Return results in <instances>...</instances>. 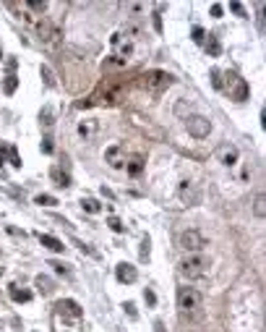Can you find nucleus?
I'll use <instances>...</instances> for the list:
<instances>
[{
    "mask_svg": "<svg viewBox=\"0 0 266 332\" xmlns=\"http://www.w3.org/2000/svg\"><path fill=\"white\" fill-rule=\"evenodd\" d=\"M178 272L183 275V278H188V280L204 278V275L209 272V259L204 254H188V256H183V259H180Z\"/></svg>",
    "mask_w": 266,
    "mask_h": 332,
    "instance_id": "obj_1",
    "label": "nucleus"
},
{
    "mask_svg": "<svg viewBox=\"0 0 266 332\" xmlns=\"http://www.w3.org/2000/svg\"><path fill=\"white\" fill-rule=\"evenodd\" d=\"M201 306H204V298H201V293L196 288H188V285L178 288V309L183 317L201 314Z\"/></svg>",
    "mask_w": 266,
    "mask_h": 332,
    "instance_id": "obj_2",
    "label": "nucleus"
},
{
    "mask_svg": "<svg viewBox=\"0 0 266 332\" xmlns=\"http://www.w3.org/2000/svg\"><path fill=\"white\" fill-rule=\"evenodd\" d=\"M206 243V238L198 233V230H183V233H178V248L186 254H198Z\"/></svg>",
    "mask_w": 266,
    "mask_h": 332,
    "instance_id": "obj_3",
    "label": "nucleus"
},
{
    "mask_svg": "<svg viewBox=\"0 0 266 332\" xmlns=\"http://www.w3.org/2000/svg\"><path fill=\"white\" fill-rule=\"evenodd\" d=\"M52 332H81V319L52 309Z\"/></svg>",
    "mask_w": 266,
    "mask_h": 332,
    "instance_id": "obj_4",
    "label": "nucleus"
},
{
    "mask_svg": "<svg viewBox=\"0 0 266 332\" xmlns=\"http://www.w3.org/2000/svg\"><path fill=\"white\" fill-rule=\"evenodd\" d=\"M186 128L193 139H206L212 134V121L204 115H190V118H186Z\"/></svg>",
    "mask_w": 266,
    "mask_h": 332,
    "instance_id": "obj_5",
    "label": "nucleus"
},
{
    "mask_svg": "<svg viewBox=\"0 0 266 332\" xmlns=\"http://www.w3.org/2000/svg\"><path fill=\"white\" fill-rule=\"evenodd\" d=\"M170 81H172L170 73H164V71H149V73H144V76H141V87L152 89V92H159L164 87H170Z\"/></svg>",
    "mask_w": 266,
    "mask_h": 332,
    "instance_id": "obj_6",
    "label": "nucleus"
},
{
    "mask_svg": "<svg viewBox=\"0 0 266 332\" xmlns=\"http://www.w3.org/2000/svg\"><path fill=\"white\" fill-rule=\"evenodd\" d=\"M99 131H102V123H99L97 118H84V121H78V126H76V134L84 142H94L99 136Z\"/></svg>",
    "mask_w": 266,
    "mask_h": 332,
    "instance_id": "obj_7",
    "label": "nucleus"
},
{
    "mask_svg": "<svg viewBox=\"0 0 266 332\" xmlns=\"http://www.w3.org/2000/svg\"><path fill=\"white\" fill-rule=\"evenodd\" d=\"M217 162H222L225 168H232V165H237V160H240V152H237L235 144H222L217 146Z\"/></svg>",
    "mask_w": 266,
    "mask_h": 332,
    "instance_id": "obj_8",
    "label": "nucleus"
},
{
    "mask_svg": "<svg viewBox=\"0 0 266 332\" xmlns=\"http://www.w3.org/2000/svg\"><path fill=\"white\" fill-rule=\"evenodd\" d=\"M178 196H180V201L183 204H198V199H201V193H198V189L193 186L190 181H183L180 186H178Z\"/></svg>",
    "mask_w": 266,
    "mask_h": 332,
    "instance_id": "obj_9",
    "label": "nucleus"
},
{
    "mask_svg": "<svg viewBox=\"0 0 266 332\" xmlns=\"http://www.w3.org/2000/svg\"><path fill=\"white\" fill-rule=\"evenodd\" d=\"M105 162L113 165V168H123V162H125V146L123 144L107 146V149H105Z\"/></svg>",
    "mask_w": 266,
    "mask_h": 332,
    "instance_id": "obj_10",
    "label": "nucleus"
},
{
    "mask_svg": "<svg viewBox=\"0 0 266 332\" xmlns=\"http://www.w3.org/2000/svg\"><path fill=\"white\" fill-rule=\"evenodd\" d=\"M52 309H55V311H63V314H71V317H76V319H84V309H81L73 298H63V301H58Z\"/></svg>",
    "mask_w": 266,
    "mask_h": 332,
    "instance_id": "obj_11",
    "label": "nucleus"
},
{
    "mask_svg": "<svg viewBox=\"0 0 266 332\" xmlns=\"http://www.w3.org/2000/svg\"><path fill=\"white\" fill-rule=\"evenodd\" d=\"M115 278L120 280V283H136V278H139V272H136V267L133 264H128V262H120L115 267Z\"/></svg>",
    "mask_w": 266,
    "mask_h": 332,
    "instance_id": "obj_12",
    "label": "nucleus"
},
{
    "mask_svg": "<svg viewBox=\"0 0 266 332\" xmlns=\"http://www.w3.org/2000/svg\"><path fill=\"white\" fill-rule=\"evenodd\" d=\"M34 288L42 293V296H52L55 293V283H52V278H47V275H37L34 278Z\"/></svg>",
    "mask_w": 266,
    "mask_h": 332,
    "instance_id": "obj_13",
    "label": "nucleus"
},
{
    "mask_svg": "<svg viewBox=\"0 0 266 332\" xmlns=\"http://www.w3.org/2000/svg\"><path fill=\"white\" fill-rule=\"evenodd\" d=\"M37 238H39V243L44 246V248H50V251H66V246H63V241H58V238H52V236H44V233H39V236H37Z\"/></svg>",
    "mask_w": 266,
    "mask_h": 332,
    "instance_id": "obj_14",
    "label": "nucleus"
},
{
    "mask_svg": "<svg viewBox=\"0 0 266 332\" xmlns=\"http://www.w3.org/2000/svg\"><path fill=\"white\" fill-rule=\"evenodd\" d=\"M52 29H55V26H50V21H44V18H37V24H34V32H37V37H39L42 42H47V40H50Z\"/></svg>",
    "mask_w": 266,
    "mask_h": 332,
    "instance_id": "obj_15",
    "label": "nucleus"
},
{
    "mask_svg": "<svg viewBox=\"0 0 266 332\" xmlns=\"http://www.w3.org/2000/svg\"><path fill=\"white\" fill-rule=\"evenodd\" d=\"M81 209H84V212H89V215H99V212H102V204H99L97 199L86 196V199H81Z\"/></svg>",
    "mask_w": 266,
    "mask_h": 332,
    "instance_id": "obj_16",
    "label": "nucleus"
},
{
    "mask_svg": "<svg viewBox=\"0 0 266 332\" xmlns=\"http://www.w3.org/2000/svg\"><path fill=\"white\" fill-rule=\"evenodd\" d=\"M253 215L259 217V220H264V215H266V196H264V193H256V199H253Z\"/></svg>",
    "mask_w": 266,
    "mask_h": 332,
    "instance_id": "obj_17",
    "label": "nucleus"
},
{
    "mask_svg": "<svg viewBox=\"0 0 266 332\" xmlns=\"http://www.w3.org/2000/svg\"><path fill=\"white\" fill-rule=\"evenodd\" d=\"M50 175H52L55 181H58V186H60V189H68V186H71V178H68V173H63L60 168H52V170H50Z\"/></svg>",
    "mask_w": 266,
    "mask_h": 332,
    "instance_id": "obj_18",
    "label": "nucleus"
},
{
    "mask_svg": "<svg viewBox=\"0 0 266 332\" xmlns=\"http://www.w3.org/2000/svg\"><path fill=\"white\" fill-rule=\"evenodd\" d=\"M11 298L16 303H26V301H32V293L29 290H18V285H11Z\"/></svg>",
    "mask_w": 266,
    "mask_h": 332,
    "instance_id": "obj_19",
    "label": "nucleus"
},
{
    "mask_svg": "<svg viewBox=\"0 0 266 332\" xmlns=\"http://www.w3.org/2000/svg\"><path fill=\"white\" fill-rule=\"evenodd\" d=\"M206 52L212 55V58H217V55L222 52V45H219V40L214 34H209V40H206Z\"/></svg>",
    "mask_w": 266,
    "mask_h": 332,
    "instance_id": "obj_20",
    "label": "nucleus"
},
{
    "mask_svg": "<svg viewBox=\"0 0 266 332\" xmlns=\"http://www.w3.org/2000/svg\"><path fill=\"white\" fill-rule=\"evenodd\" d=\"M34 204H39V207H55V204H58V199L50 196V193H39V196H34Z\"/></svg>",
    "mask_w": 266,
    "mask_h": 332,
    "instance_id": "obj_21",
    "label": "nucleus"
},
{
    "mask_svg": "<svg viewBox=\"0 0 266 332\" xmlns=\"http://www.w3.org/2000/svg\"><path fill=\"white\" fill-rule=\"evenodd\" d=\"M16 87H18V76H13V73H8V76H5V84H3L5 95H13V92H16Z\"/></svg>",
    "mask_w": 266,
    "mask_h": 332,
    "instance_id": "obj_22",
    "label": "nucleus"
},
{
    "mask_svg": "<svg viewBox=\"0 0 266 332\" xmlns=\"http://www.w3.org/2000/svg\"><path fill=\"white\" fill-rule=\"evenodd\" d=\"M141 170H144V160L141 157H133L131 162H128V173L131 175H141Z\"/></svg>",
    "mask_w": 266,
    "mask_h": 332,
    "instance_id": "obj_23",
    "label": "nucleus"
},
{
    "mask_svg": "<svg viewBox=\"0 0 266 332\" xmlns=\"http://www.w3.org/2000/svg\"><path fill=\"white\" fill-rule=\"evenodd\" d=\"M39 73H42V79H44V84H47V87H55V84H58V81H55V73L50 71V66H42Z\"/></svg>",
    "mask_w": 266,
    "mask_h": 332,
    "instance_id": "obj_24",
    "label": "nucleus"
},
{
    "mask_svg": "<svg viewBox=\"0 0 266 332\" xmlns=\"http://www.w3.org/2000/svg\"><path fill=\"white\" fill-rule=\"evenodd\" d=\"M107 225L113 228L115 233H125V225H123V220H120V217H110V220H107Z\"/></svg>",
    "mask_w": 266,
    "mask_h": 332,
    "instance_id": "obj_25",
    "label": "nucleus"
},
{
    "mask_svg": "<svg viewBox=\"0 0 266 332\" xmlns=\"http://www.w3.org/2000/svg\"><path fill=\"white\" fill-rule=\"evenodd\" d=\"M139 256H141V262H149V238H144V241H141V251H139Z\"/></svg>",
    "mask_w": 266,
    "mask_h": 332,
    "instance_id": "obj_26",
    "label": "nucleus"
},
{
    "mask_svg": "<svg viewBox=\"0 0 266 332\" xmlns=\"http://www.w3.org/2000/svg\"><path fill=\"white\" fill-rule=\"evenodd\" d=\"M212 84H214V89H222V87H225L222 73H219V71H212Z\"/></svg>",
    "mask_w": 266,
    "mask_h": 332,
    "instance_id": "obj_27",
    "label": "nucleus"
},
{
    "mask_svg": "<svg viewBox=\"0 0 266 332\" xmlns=\"http://www.w3.org/2000/svg\"><path fill=\"white\" fill-rule=\"evenodd\" d=\"M39 118H42L44 126H52V110H50V107H44L42 113H39Z\"/></svg>",
    "mask_w": 266,
    "mask_h": 332,
    "instance_id": "obj_28",
    "label": "nucleus"
},
{
    "mask_svg": "<svg viewBox=\"0 0 266 332\" xmlns=\"http://www.w3.org/2000/svg\"><path fill=\"white\" fill-rule=\"evenodd\" d=\"M8 154H11V165H13V168H21V160H18V152L13 149V146H8Z\"/></svg>",
    "mask_w": 266,
    "mask_h": 332,
    "instance_id": "obj_29",
    "label": "nucleus"
},
{
    "mask_svg": "<svg viewBox=\"0 0 266 332\" xmlns=\"http://www.w3.org/2000/svg\"><path fill=\"white\" fill-rule=\"evenodd\" d=\"M204 29H201V26H193V42H204Z\"/></svg>",
    "mask_w": 266,
    "mask_h": 332,
    "instance_id": "obj_30",
    "label": "nucleus"
},
{
    "mask_svg": "<svg viewBox=\"0 0 266 332\" xmlns=\"http://www.w3.org/2000/svg\"><path fill=\"white\" fill-rule=\"evenodd\" d=\"M144 298H146V303H152V306L157 303V296H154L152 290H144Z\"/></svg>",
    "mask_w": 266,
    "mask_h": 332,
    "instance_id": "obj_31",
    "label": "nucleus"
},
{
    "mask_svg": "<svg viewBox=\"0 0 266 332\" xmlns=\"http://www.w3.org/2000/svg\"><path fill=\"white\" fill-rule=\"evenodd\" d=\"M230 8H232V11H235L237 16H245V8H243L240 3H230Z\"/></svg>",
    "mask_w": 266,
    "mask_h": 332,
    "instance_id": "obj_32",
    "label": "nucleus"
},
{
    "mask_svg": "<svg viewBox=\"0 0 266 332\" xmlns=\"http://www.w3.org/2000/svg\"><path fill=\"white\" fill-rule=\"evenodd\" d=\"M212 16H214V18L222 16V5H219V3H214V5H212Z\"/></svg>",
    "mask_w": 266,
    "mask_h": 332,
    "instance_id": "obj_33",
    "label": "nucleus"
},
{
    "mask_svg": "<svg viewBox=\"0 0 266 332\" xmlns=\"http://www.w3.org/2000/svg\"><path fill=\"white\" fill-rule=\"evenodd\" d=\"M50 267H55V272H63V275H66V264H60V262H50Z\"/></svg>",
    "mask_w": 266,
    "mask_h": 332,
    "instance_id": "obj_34",
    "label": "nucleus"
},
{
    "mask_svg": "<svg viewBox=\"0 0 266 332\" xmlns=\"http://www.w3.org/2000/svg\"><path fill=\"white\" fill-rule=\"evenodd\" d=\"M42 149H44V152H47V154L52 152V139H50V136H47V139H44V144H42Z\"/></svg>",
    "mask_w": 266,
    "mask_h": 332,
    "instance_id": "obj_35",
    "label": "nucleus"
},
{
    "mask_svg": "<svg viewBox=\"0 0 266 332\" xmlns=\"http://www.w3.org/2000/svg\"><path fill=\"white\" fill-rule=\"evenodd\" d=\"M123 309H125V311H128V314H131V317H136V306H133V303H131V301H128V303H125V306H123Z\"/></svg>",
    "mask_w": 266,
    "mask_h": 332,
    "instance_id": "obj_36",
    "label": "nucleus"
},
{
    "mask_svg": "<svg viewBox=\"0 0 266 332\" xmlns=\"http://www.w3.org/2000/svg\"><path fill=\"white\" fill-rule=\"evenodd\" d=\"M154 332H167V330H164V322H159V319L154 322Z\"/></svg>",
    "mask_w": 266,
    "mask_h": 332,
    "instance_id": "obj_37",
    "label": "nucleus"
},
{
    "mask_svg": "<svg viewBox=\"0 0 266 332\" xmlns=\"http://www.w3.org/2000/svg\"><path fill=\"white\" fill-rule=\"evenodd\" d=\"M0 278H3V267H0Z\"/></svg>",
    "mask_w": 266,
    "mask_h": 332,
    "instance_id": "obj_38",
    "label": "nucleus"
},
{
    "mask_svg": "<svg viewBox=\"0 0 266 332\" xmlns=\"http://www.w3.org/2000/svg\"><path fill=\"white\" fill-rule=\"evenodd\" d=\"M0 60H3V50H0Z\"/></svg>",
    "mask_w": 266,
    "mask_h": 332,
    "instance_id": "obj_39",
    "label": "nucleus"
}]
</instances>
